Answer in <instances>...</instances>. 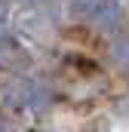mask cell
Segmentation results:
<instances>
[{
  "label": "cell",
  "mask_w": 129,
  "mask_h": 132,
  "mask_svg": "<svg viewBox=\"0 0 129 132\" xmlns=\"http://www.w3.org/2000/svg\"><path fill=\"white\" fill-rule=\"evenodd\" d=\"M0 132H3V114H0Z\"/></svg>",
  "instance_id": "277c9868"
},
{
  "label": "cell",
  "mask_w": 129,
  "mask_h": 132,
  "mask_svg": "<svg viewBox=\"0 0 129 132\" xmlns=\"http://www.w3.org/2000/svg\"><path fill=\"white\" fill-rule=\"evenodd\" d=\"M0 15H3V0H0Z\"/></svg>",
  "instance_id": "5b68a950"
},
{
  "label": "cell",
  "mask_w": 129,
  "mask_h": 132,
  "mask_svg": "<svg viewBox=\"0 0 129 132\" xmlns=\"http://www.w3.org/2000/svg\"><path fill=\"white\" fill-rule=\"evenodd\" d=\"M117 19H120L117 3H111V0H104V3H92V22H95L98 28H114Z\"/></svg>",
  "instance_id": "6da1fadb"
},
{
  "label": "cell",
  "mask_w": 129,
  "mask_h": 132,
  "mask_svg": "<svg viewBox=\"0 0 129 132\" xmlns=\"http://www.w3.org/2000/svg\"><path fill=\"white\" fill-rule=\"evenodd\" d=\"M114 59H117V65H129V40H120L114 46Z\"/></svg>",
  "instance_id": "3957f363"
},
{
  "label": "cell",
  "mask_w": 129,
  "mask_h": 132,
  "mask_svg": "<svg viewBox=\"0 0 129 132\" xmlns=\"http://www.w3.org/2000/svg\"><path fill=\"white\" fill-rule=\"evenodd\" d=\"M22 62H25V52H22L12 40L0 37V68H19Z\"/></svg>",
  "instance_id": "7a4b0ae2"
}]
</instances>
